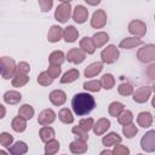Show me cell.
I'll return each mask as SVG.
<instances>
[{
  "label": "cell",
  "instance_id": "29",
  "mask_svg": "<svg viewBox=\"0 0 155 155\" xmlns=\"http://www.w3.org/2000/svg\"><path fill=\"white\" fill-rule=\"evenodd\" d=\"M11 127L15 132H23L27 128V120H24L23 117H21L19 115L13 117L12 122H11Z\"/></svg>",
  "mask_w": 155,
  "mask_h": 155
},
{
  "label": "cell",
  "instance_id": "10",
  "mask_svg": "<svg viewBox=\"0 0 155 155\" xmlns=\"http://www.w3.org/2000/svg\"><path fill=\"white\" fill-rule=\"evenodd\" d=\"M86 58V53L81 50V48H78V47H73L68 51L67 53V59L68 62L70 63H74V64H80L85 61Z\"/></svg>",
  "mask_w": 155,
  "mask_h": 155
},
{
  "label": "cell",
  "instance_id": "28",
  "mask_svg": "<svg viewBox=\"0 0 155 155\" xmlns=\"http://www.w3.org/2000/svg\"><path fill=\"white\" fill-rule=\"evenodd\" d=\"M80 73L78 69H70L68 70L67 73L63 74V76L61 78V84H70V82H74L75 80H78Z\"/></svg>",
  "mask_w": 155,
  "mask_h": 155
},
{
  "label": "cell",
  "instance_id": "21",
  "mask_svg": "<svg viewBox=\"0 0 155 155\" xmlns=\"http://www.w3.org/2000/svg\"><path fill=\"white\" fill-rule=\"evenodd\" d=\"M80 48H81L85 53H87V54L94 53L96 46H94V44H93V41H92V38H88V36L82 38V39L80 40Z\"/></svg>",
  "mask_w": 155,
  "mask_h": 155
},
{
  "label": "cell",
  "instance_id": "17",
  "mask_svg": "<svg viewBox=\"0 0 155 155\" xmlns=\"http://www.w3.org/2000/svg\"><path fill=\"white\" fill-rule=\"evenodd\" d=\"M121 140H122V138L116 132H110V133H108L107 136H104L102 138V143L105 147H113V145L115 147V145L120 144Z\"/></svg>",
  "mask_w": 155,
  "mask_h": 155
},
{
  "label": "cell",
  "instance_id": "43",
  "mask_svg": "<svg viewBox=\"0 0 155 155\" xmlns=\"http://www.w3.org/2000/svg\"><path fill=\"white\" fill-rule=\"evenodd\" d=\"M71 132L76 136V138H80V139H82V140H87L88 139V133L86 132V131H84L80 126H74L73 128H71Z\"/></svg>",
  "mask_w": 155,
  "mask_h": 155
},
{
  "label": "cell",
  "instance_id": "26",
  "mask_svg": "<svg viewBox=\"0 0 155 155\" xmlns=\"http://www.w3.org/2000/svg\"><path fill=\"white\" fill-rule=\"evenodd\" d=\"M65 61V56L62 51H53L50 56H48V62L51 65H59L63 64Z\"/></svg>",
  "mask_w": 155,
  "mask_h": 155
},
{
  "label": "cell",
  "instance_id": "8",
  "mask_svg": "<svg viewBox=\"0 0 155 155\" xmlns=\"http://www.w3.org/2000/svg\"><path fill=\"white\" fill-rule=\"evenodd\" d=\"M151 91H153V88L149 87V86H140L133 92V97L132 98H133V101L136 103H140V104L145 103L149 99V97L151 94Z\"/></svg>",
  "mask_w": 155,
  "mask_h": 155
},
{
  "label": "cell",
  "instance_id": "2",
  "mask_svg": "<svg viewBox=\"0 0 155 155\" xmlns=\"http://www.w3.org/2000/svg\"><path fill=\"white\" fill-rule=\"evenodd\" d=\"M17 73V67H16V63L13 61V58H10V57H1V76L2 79H10L16 75Z\"/></svg>",
  "mask_w": 155,
  "mask_h": 155
},
{
  "label": "cell",
  "instance_id": "3",
  "mask_svg": "<svg viewBox=\"0 0 155 155\" xmlns=\"http://www.w3.org/2000/svg\"><path fill=\"white\" fill-rule=\"evenodd\" d=\"M71 16V5L69 1H62L56 11H54V18L61 22V23H65Z\"/></svg>",
  "mask_w": 155,
  "mask_h": 155
},
{
  "label": "cell",
  "instance_id": "39",
  "mask_svg": "<svg viewBox=\"0 0 155 155\" xmlns=\"http://www.w3.org/2000/svg\"><path fill=\"white\" fill-rule=\"evenodd\" d=\"M52 81H53V79L48 75L47 71H42L38 76V84H40L41 86H48L52 84Z\"/></svg>",
  "mask_w": 155,
  "mask_h": 155
},
{
  "label": "cell",
  "instance_id": "6",
  "mask_svg": "<svg viewBox=\"0 0 155 155\" xmlns=\"http://www.w3.org/2000/svg\"><path fill=\"white\" fill-rule=\"evenodd\" d=\"M140 148L147 153L155 151V130L148 131L140 139Z\"/></svg>",
  "mask_w": 155,
  "mask_h": 155
},
{
  "label": "cell",
  "instance_id": "18",
  "mask_svg": "<svg viewBox=\"0 0 155 155\" xmlns=\"http://www.w3.org/2000/svg\"><path fill=\"white\" fill-rule=\"evenodd\" d=\"M62 36H63V29L59 25H52L48 29L47 39L50 42H58Z\"/></svg>",
  "mask_w": 155,
  "mask_h": 155
},
{
  "label": "cell",
  "instance_id": "9",
  "mask_svg": "<svg viewBox=\"0 0 155 155\" xmlns=\"http://www.w3.org/2000/svg\"><path fill=\"white\" fill-rule=\"evenodd\" d=\"M107 23V13L104 10H97L93 12L91 18V27L94 29H101Z\"/></svg>",
  "mask_w": 155,
  "mask_h": 155
},
{
  "label": "cell",
  "instance_id": "23",
  "mask_svg": "<svg viewBox=\"0 0 155 155\" xmlns=\"http://www.w3.org/2000/svg\"><path fill=\"white\" fill-rule=\"evenodd\" d=\"M22 99V94L17 91H6L4 93V102L7 104H17Z\"/></svg>",
  "mask_w": 155,
  "mask_h": 155
},
{
  "label": "cell",
  "instance_id": "20",
  "mask_svg": "<svg viewBox=\"0 0 155 155\" xmlns=\"http://www.w3.org/2000/svg\"><path fill=\"white\" fill-rule=\"evenodd\" d=\"M27 151H28V145L22 140L16 142L13 145L8 148L10 155H24Z\"/></svg>",
  "mask_w": 155,
  "mask_h": 155
},
{
  "label": "cell",
  "instance_id": "30",
  "mask_svg": "<svg viewBox=\"0 0 155 155\" xmlns=\"http://www.w3.org/2000/svg\"><path fill=\"white\" fill-rule=\"evenodd\" d=\"M18 115L24 120H30L34 116V108L29 104H23L18 109Z\"/></svg>",
  "mask_w": 155,
  "mask_h": 155
},
{
  "label": "cell",
  "instance_id": "15",
  "mask_svg": "<svg viewBox=\"0 0 155 155\" xmlns=\"http://www.w3.org/2000/svg\"><path fill=\"white\" fill-rule=\"evenodd\" d=\"M103 69V63L102 62H93L90 65H87L84 70V75L86 78H93L97 74H99Z\"/></svg>",
  "mask_w": 155,
  "mask_h": 155
},
{
  "label": "cell",
  "instance_id": "50",
  "mask_svg": "<svg viewBox=\"0 0 155 155\" xmlns=\"http://www.w3.org/2000/svg\"><path fill=\"white\" fill-rule=\"evenodd\" d=\"M0 108H1V116L0 117H4L5 116V107L4 105H0Z\"/></svg>",
  "mask_w": 155,
  "mask_h": 155
},
{
  "label": "cell",
  "instance_id": "36",
  "mask_svg": "<svg viewBox=\"0 0 155 155\" xmlns=\"http://www.w3.org/2000/svg\"><path fill=\"white\" fill-rule=\"evenodd\" d=\"M101 84L104 90H111L115 85V79L111 74H104L101 79Z\"/></svg>",
  "mask_w": 155,
  "mask_h": 155
},
{
  "label": "cell",
  "instance_id": "7",
  "mask_svg": "<svg viewBox=\"0 0 155 155\" xmlns=\"http://www.w3.org/2000/svg\"><path fill=\"white\" fill-rule=\"evenodd\" d=\"M128 31H130L132 35H134V38H136V36L142 38V36H144L145 33H147V25H145L144 22H142V21H139V19H133V21H131L130 24H128Z\"/></svg>",
  "mask_w": 155,
  "mask_h": 155
},
{
  "label": "cell",
  "instance_id": "52",
  "mask_svg": "<svg viewBox=\"0 0 155 155\" xmlns=\"http://www.w3.org/2000/svg\"><path fill=\"white\" fill-rule=\"evenodd\" d=\"M0 155H7V154H6V151H4V150H1V151H0Z\"/></svg>",
  "mask_w": 155,
  "mask_h": 155
},
{
  "label": "cell",
  "instance_id": "25",
  "mask_svg": "<svg viewBox=\"0 0 155 155\" xmlns=\"http://www.w3.org/2000/svg\"><path fill=\"white\" fill-rule=\"evenodd\" d=\"M39 136H40V139L42 142L47 143V142H50V140H52L54 138V130L52 127H50V126H44V127L40 128Z\"/></svg>",
  "mask_w": 155,
  "mask_h": 155
},
{
  "label": "cell",
  "instance_id": "16",
  "mask_svg": "<svg viewBox=\"0 0 155 155\" xmlns=\"http://www.w3.org/2000/svg\"><path fill=\"white\" fill-rule=\"evenodd\" d=\"M110 127V121L107 119V117H102V119H99V120H97V122L94 124V126H93V132H94V134H97V136H102L103 133H105L107 132V130Z\"/></svg>",
  "mask_w": 155,
  "mask_h": 155
},
{
  "label": "cell",
  "instance_id": "34",
  "mask_svg": "<svg viewBox=\"0 0 155 155\" xmlns=\"http://www.w3.org/2000/svg\"><path fill=\"white\" fill-rule=\"evenodd\" d=\"M132 120H133V114L131 110H124L119 116H117V121L120 125L122 126H126V125H130L132 124Z\"/></svg>",
  "mask_w": 155,
  "mask_h": 155
},
{
  "label": "cell",
  "instance_id": "1",
  "mask_svg": "<svg viewBox=\"0 0 155 155\" xmlns=\"http://www.w3.org/2000/svg\"><path fill=\"white\" fill-rule=\"evenodd\" d=\"M94 107H96V101H94L93 96H91L90 93H85V92L76 93V94H74V97L71 99L73 111L78 116L87 115L88 113H91L93 110Z\"/></svg>",
  "mask_w": 155,
  "mask_h": 155
},
{
  "label": "cell",
  "instance_id": "37",
  "mask_svg": "<svg viewBox=\"0 0 155 155\" xmlns=\"http://www.w3.org/2000/svg\"><path fill=\"white\" fill-rule=\"evenodd\" d=\"M84 88L90 91V92H98L102 88V84L101 80H91V81H86L84 82Z\"/></svg>",
  "mask_w": 155,
  "mask_h": 155
},
{
  "label": "cell",
  "instance_id": "45",
  "mask_svg": "<svg viewBox=\"0 0 155 155\" xmlns=\"http://www.w3.org/2000/svg\"><path fill=\"white\" fill-rule=\"evenodd\" d=\"M47 73H48V75H50L52 79H56V78H58L59 74H61V67H59V65H51V64H50V67H48V69H47Z\"/></svg>",
  "mask_w": 155,
  "mask_h": 155
},
{
  "label": "cell",
  "instance_id": "13",
  "mask_svg": "<svg viewBox=\"0 0 155 155\" xmlns=\"http://www.w3.org/2000/svg\"><path fill=\"white\" fill-rule=\"evenodd\" d=\"M48 97H50V102L53 105H57V107L64 104L65 101H67V94L62 90H54V91H52Z\"/></svg>",
  "mask_w": 155,
  "mask_h": 155
},
{
  "label": "cell",
  "instance_id": "14",
  "mask_svg": "<svg viewBox=\"0 0 155 155\" xmlns=\"http://www.w3.org/2000/svg\"><path fill=\"white\" fill-rule=\"evenodd\" d=\"M69 150L73 153V154H84L87 151V144L85 140L80 139V138H76L75 140H73L70 144H69Z\"/></svg>",
  "mask_w": 155,
  "mask_h": 155
},
{
  "label": "cell",
  "instance_id": "19",
  "mask_svg": "<svg viewBox=\"0 0 155 155\" xmlns=\"http://www.w3.org/2000/svg\"><path fill=\"white\" fill-rule=\"evenodd\" d=\"M137 122L140 127L143 128H147V127H150L151 124H153V115L149 113V111H142L138 114L137 116Z\"/></svg>",
  "mask_w": 155,
  "mask_h": 155
},
{
  "label": "cell",
  "instance_id": "33",
  "mask_svg": "<svg viewBox=\"0 0 155 155\" xmlns=\"http://www.w3.org/2000/svg\"><path fill=\"white\" fill-rule=\"evenodd\" d=\"M58 119L63 122V124H71L74 121V116L71 114V111L68 108H63L59 110L58 113Z\"/></svg>",
  "mask_w": 155,
  "mask_h": 155
},
{
  "label": "cell",
  "instance_id": "24",
  "mask_svg": "<svg viewBox=\"0 0 155 155\" xmlns=\"http://www.w3.org/2000/svg\"><path fill=\"white\" fill-rule=\"evenodd\" d=\"M108 40H109V35H108L105 31H98V33H96V34L92 36V41H93L96 48L104 46V45L108 42Z\"/></svg>",
  "mask_w": 155,
  "mask_h": 155
},
{
  "label": "cell",
  "instance_id": "11",
  "mask_svg": "<svg viewBox=\"0 0 155 155\" xmlns=\"http://www.w3.org/2000/svg\"><path fill=\"white\" fill-rule=\"evenodd\" d=\"M54 120H56V113L52 109H45L38 116V122L41 126H48Z\"/></svg>",
  "mask_w": 155,
  "mask_h": 155
},
{
  "label": "cell",
  "instance_id": "12",
  "mask_svg": "<svg viewBox=\"0 0 155 155\" xmlns=\"http://www.w3.org/2000/svg\"><path fill=\"white\" fill-rule=\"evenodd\" d=\"M87 17H88V10L82 6V5H78L75 8H74V12H73V19L79 23V24H82L87 21Z\"/></svg>",
  "mask_w": 155,
  "mask_h": 155
},
{
  "label": "cell",
  "instance_id": "54",
  "mask_svg": "<svg viewBox=\"0 0 155 155\" xmlns=\"http://www.w3.org/2000/svg\"><path fill=\"white\" fill-rule=\"evenodd\" d=\"M137 155H143V154H137Z\"/></svg>",
  "mask_w": 155,
  "mask_h": 155
},
{
  "label": "cell",
  "instance_id": "27",
  "mask_svg": "<svg viewBox=\"0 0 155 155\" xmlns=\"http://www.w3.org/2000/svg\"><path fill=\"white\" fill-rule=\"evenodd\" d=\"M142 44H143V41H142L140 39H138V38H126V39H124V40L119 44V46H120L121 48L128 50V48H133V47H136V46H139V45H142Z\"/></svg>",
  "mask_w": 155,
  "mask_h": 155
},
{
  "label": "cell",
  "instance_id": "32",
  "mask_svg": "<svg viewBox=\"0 0 155 155\" xmlns=\"http://www.w3.org/2000/svg\"><path fill=\"white\" fill-rule=\"evenodd\" d=\"M59 148H61L59 142L56 139H52V140L47 142L45 145V155H54L56 153H58Z\"/></svg>",
  "mask_w": 155,
  "mask_h": 155
},
{
  "label": "cell",
  "instance_id": "49",
  "mask_svg": "<svg viewBox=\"0 0 155 155\" xmlns=\"http://www.w3.org/2000/svg\"><path fill=\"white\" fill-rule=\"evenodd\" d=\"M101 155H114V153L110 151V150H102L101 151Z\"/></svg>",
  "mask_w": 155,
  "mask_h": 155
},
{
  "label": "cell",
  "instance_id": "40",
  "mask_svg": "<svg viewBox=\"0 0 155 155\" xmlns=\"http://www.w3.org/2000/svg\"><path fill=\"white\" fill-rule=\"evenodd\" d=\"M137 132H138V128H137V126L133 125V124L126 125V126H124V128H122V133H124L127 138H133V137L137 134Z\"/></svg>",
  "mask_w": 155,
  "mask_h": 155
},
{
  "label": "cell",
  "instance_id": "38",
  "mask_svg": "<svg viewBox=\"0 0 155 155\" xmlns=\"http://www.w3.org/2000/svg\"><path fill=\"white\" fill-rule=\"evenodd\" d=\"M117 92L121 94V96H130V94H133V87H132V85L131 84H128V82H122V84H120L119 85V87H117Z\"/></svg>",
  "mask_w": 155,
  "mask_h": 155
},
{
  "label": "cell",
  "instance_id": "53",
  "mask_svg": "<svg viewBox=\"0 0 155 155\" xmlns=\"http://www.w3.org/2000/svg\"><path fill=\"white\" fill-rule=\"evenodd\" d=\"M151 88H153V91H154V93H155V85H154V86H153Z\"/></svg>",
  "mask_w": 155,
  "mask_h": 155
},
{
  "label": "cell",
  "instance_id": "4",
  "mask_svg": "<svg viewBox=\"0 0 155 155\" xmlns=\"http://www.w3.org/2000/svg\"><path fill=\"white\" fill-rule=\"evenodd\" d=\"M120 56L119 48L115 45H108L102 52H101V58H102V63H107V64H111L115 63L117 61Z\"/></svg>",
  "mask_w": 155,
  "mask_h": 155
},
{
  "label": "cell",
  "instance_id": "48",
  "mask_svg": "<svg viewBox=\"0 0 155 155\" xmlns=\"http://www.w3.org/2000/svg\"><path fill=\"white\" fill-rule=\"evenodd\" d=\"M145 74H147L148 79H150V80H154V81H155V63H154V64H150V65L147 68Z\"/></svg>",
  "mask_w": 155,
  "mask_h": 155
},
{
  "label": "cell",
  "instance_id": "22",
  "mask_svg": "<svg viewBox=\"0 0 155 155\" xmlns=\"http://www.w3.org/2000/svg\"><path fill=\"white\" fill-rule=\"evenodd\" d=\"M79 36V31L74 25H68L64 30H63V38L67 42H74L76 41Z\"/></svg>",
  "mask_w": 155,
  "mask_h": 155
},
{
  "label": "cell",
  "instance_id": "5",
  "mask_svg": "<svg viewBox=\"0 0 155 155\" xmlns=\"http://www.w3.org/2000/svg\"><path fill=\"white\" fill-rule=\"evenodd\" d=\"M137 58L142 63H149L153 59H155V45H153V44L144 45L142 48L138 50Z\"/></svg>",
  "mask_w": 155,
  "mask_h": 155
},
{
  "label": "cell",
  "instance_id": "44",
  "mask_svg": "<svg viewBox=\"0 0 155 155\" xmlns=\"http://www.w3.org/2000/svg\"><path fill=\"white\" fill-rule=\"evenodd\" d=\"M113 153H114V155H130V149L126 145L117 144L114 147Z\"/></svg>",
  "mask_w": 155,
  "mask_h": 155
},
{
  "label": "cell",
  "instance_id": "41",
  "mask_svg": "<svg viewBox=\"0 0 155 155\" xmlns=\"http://www.w3.org/2000/svg\"><path fill=\"white\" fill-rule=\"evenodd\" d=\"M79 126H80L84 131L88 132L91 128H93V126H94V121H93V119H92V117L81 119V120H80V122H79Z\"/></svg>",
  "mask_w": 155,
  "mask_h": 155
},
{
  "label": "cell",
  "instance_id": "31",
  "mask_svg": "<svg viewBox=\"0 0 155 155\" xmlns=\"http://www.w3.org/2000/svg\"><path fill=\"white\" fill-rule=\"evenodd\" d=\"M124 110H125V105H124L122 103H120V102H113V103H110L109 107H108L109 114H110L111 116H114V117L119 116Z\"/></svg>",
  "mask_w": 155,
  "mask_h": 155
},
{
  "label": "cell",
  "instance_id": "55",
  "mask_svg": "<svg viewBox=\"0 0 155 155\" xmlns=\"http://www.w3.org/2000/svg\"><path fill=\"white\" fill-rule=\"evenodd\" d=\"M154 19H155V16H154Z\"/></svg>",
  "mask_w": 155,
  "mask_h": 155
},
{
  "label": "cell",
  "instance_id": "51",
  "mask_svg": "<svg viewBox=\"0 0 155 155\" xmlns=\"http://www.w3.org/2000/svg\"><path fill=\"white\" fill-rule=\"evenodd\" d=\"M151 105H153V108H155V96H154L153 99H151Z\"/></svg>",
  "mask_w": 155,
  "mask_h": 155
},
{
  "label": "cell",
  "instance_id": "46",
  "mask_svg": "<svg viewBox=\"0 0 155 155\" xmlns=\"http://www.w3.org/2000/svg\"><path fill=\"white\" fill-rule=\"evenodd\" d=\"M38 4H39V6H40V8H41L42 12H47L52 7L53 1L52 0H39Z\"/></svg>",
  "mask_w": 155,
  "mask_h": 155
},
{
  "label": "cell",
  "instance_id": "47",
  "mask_svg": "<svg viewBox=\"0 0 155 155\" xmlns=\"http://www.w3.org/2000/svg\"><path fill=\"white\" fill-rule=\"evenodd\" d=\"M29 70H30V65H29L27 62H19V63L17 64V73L28 75Z\"/></svg>",
  "mask_w": 155,
  "mask_h": 155
},
{
  "label": "cell",
  "instance_id": "42",
  "mask_svg": "<svg viewBox=\"0 0 155 155\" xmlns=\"http://www.w3.org/2000/svg\"><path fill=\"white\" fill-rule=\"evenodd\" d=\"M12 142H13V136L12 134H10L7 132H2L0 134V143H1L2 147L10 148V145H11Z\"/></svg>",
  "mask_w": 155,
  "mask_h": 155
},
{
  "label": "cell",
  "instance_id": "35",
  "mask_svg": "<svg viewBox=\"0 0 155 155\" xmlns=\"http://www.w3.org/2000/svg\"><path fill=\"white\" fill-rule=\"evenodd\" d=\"M28 81H29L28 75L21 74V73H16V75H15L13 79H12V86H13V87H22V86H24Z\"/></svg>",
  "mask_w": 155,
  "mask_h": 155
}]
</instances>
